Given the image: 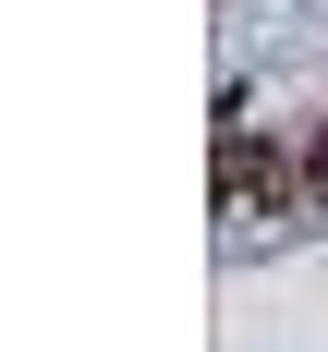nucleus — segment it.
Wrapping results in <instances>:
<instances>
[{"label":"nucleus","mask_w":328,"mask_h":352,"mask_svg":"<svg viewBox=\"0 0 328 352\" xmlns=\"http://www.w3.org/2000/svg\"><path fill=\"white\" fill-rule=\"evenodd\" d=\"M207 182H219V207H231V219H280L292 195H304V170H292L267 134H243V109H231V98H219V158H207Z\"/></svg>","instance_id":"nucleus-1"},{"label":"nucleus","mask_w":328,"mask_h":352,"mask_svg":"<svg viewBox=\"0 0 328 352\" xmlns=\"http://www.w3.org/2000/svg\"><path fill=\"white\" fill-rule=\"evenodd\" d=\"M304 195H316V207H328V122H316V134H304Z\"/></svg>","instance_id":"nucleus-2"}]
</instances>
